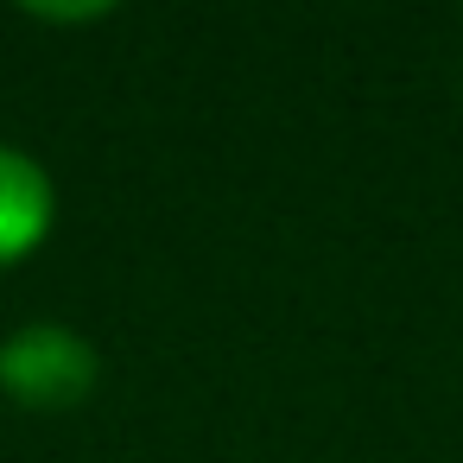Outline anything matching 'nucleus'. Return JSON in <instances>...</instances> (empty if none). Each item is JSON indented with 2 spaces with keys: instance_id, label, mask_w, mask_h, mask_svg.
Wrapping results in <instances>:
<instances>
[{
  "instance_id": "f257e3e1",
  "label": "nucleus",
  "mask_w": 463,
  "mask_h": 463,
  "mask_svg": "<svg viewBox=\"0 0 463 463\" xmlns=\"http://www.w3.org/2000/svg\"><path fill=\"white\" fill-rule=\"evenodd\" d=\"M102 362L96 343L77 336L71 324H26L0 343V387L26 412H71L96 393Z\"/></svg>"
},
{
  "instance_id": "f03ea898",
  "label": "nucleus",
  "mask_w": 463,
  "mask_h": 463,
  "mask_svg": "<svg viewBox=\"0 0 463 463\" xmlns=\"http://www.w3.org/2000/svg\"><path fill=\"white\" fill-rule=\"evenodd\" d=\"M58 216V191L45 178V165L20 146H0V267L26 260Z\"/></svg>"
}]
</instances>
